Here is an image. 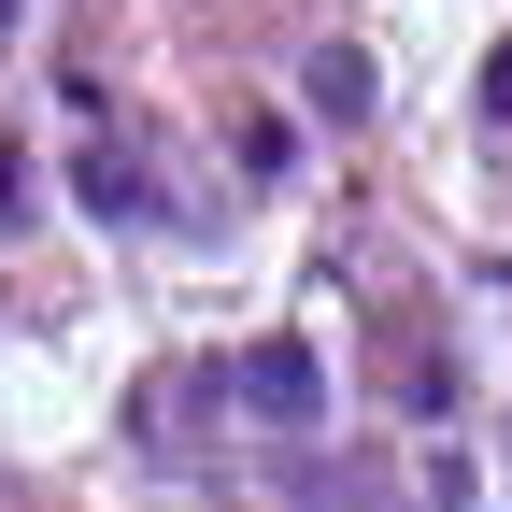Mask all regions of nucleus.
I'll list each match as a JSON object with an SVG mask.
<instances>
[{
    "mask_svg": "<svg viewBox=\"0 0 512 512\" xmlns=\"http://www.w3.org/2000/svg\"><path fill=\"white\" fill-rule=\"evenodd\" d=\"M0 43H15V0H0Z\"/></svg>",
    "mask_w": 512,
    "mask_h": 512,
    "instance_id": "39448f33",
    "label": "nucleus"
},
{
    "mask_svg": "<svg viewBox=\"0 0 512 512\" xmlns=\"http://www.w3.org/2000/svg\"><path fill=\"white\" fill-rule=\"evenodd\" d=\"M484 114H498V128H512V43H498V72H484Z\"/></svg>",
    "mask_w": 512,
    "mask_h": 512,
    "instance_id": "20e7f679",
    "label": "nucleus"
},
{
    "mask_svg": "<svg viewBox=\"0 0 512 512\" xmlns=\"http://www.w3.org/2000/svg\"><path fill=\"white\" fill-rule=\"evenodd\" d=\"M72 185H86L100 214H157V200H143V157H128V143H86V157H72Z\"/></svg>",
    "mask_w": 512,
    "mask_h": 512,
    "instance_id": "f03ea898",
    "label": "nucleus"
},
{
    "mask_svg": "<svg viewBox=\"0 0 512 512\" xmlns=\"http://www.w3.org/2000/svg\"><path fill=\"white\" fill-rule=\"evenodd\" d=\"M214 399L256 413V427H313V413H328V356H313L299 328H271V342H242V356L214 370Z\"/></svg>",
    "mask_w": 512,
    "mask_h": 512,
    "instance_id": "f257e3e1",
    "label": "nucleus"
},
{
    "mask_svg": "<svg viewBox=\"0 0 512 512\" xmlns=\"http://www.w3.org/2000/svg\"><path fill=\"white\" fill-rule=\"evenodd\" d=\"M313 114H342V128L370 114V72H356V57H342V43H328V57H313Z\"/></svg>",
    "mask_w": 512,
    "mask_h": 512,
    "instance_id": "7ed1b4c3",
    "label": "nucleus"
}]
</instances>
